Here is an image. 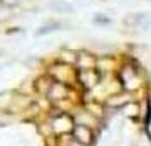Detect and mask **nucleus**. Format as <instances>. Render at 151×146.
<instances>
[{"label": "nucleus", "instance_id": "nucleus-1", "mask_svg": "<svg viewBox=\"0 0 151 146\" xmlns=\"http://www.w3.org/2000/svg\"><path fill=\"white\" fill-rule=\"evenodd\" d=\"M51 127H53V132L56 136H71V132L75 129V121H73V116L68 114V112L60 111L58 114L51 116Z\"/></svg>", "mask_w": 151, "mask_h": 146}, {"label": "nucleus", "instance_id": "nucleus-2", "mask_svg": "<svg viewBox=\"0 0 151 146\" xmlns=\"http://www.w3.org/2000/svg\"><path fill=\"white\" fill-rule=\"evenodd\" d=\"M97 136H99V132L93 131V129H90V127H85V126H78L75 124V129L71 132V138L78 141V143H82L85 146H93L97 141Z\"/></svg>", "mask_w": 151, "mask_h": 146}, {"label": "nucleus", "instance_id": "nucleus-3", "mask_svg": "<svg viewBox=\"0 0 151 146\" xmlns=\"http://www.w3.org/2000/svg\"><path fill=\"white\" fill-rule=\"evenodd\" d=\"M80 111V109H78ZM73 116V121H75V124L78 126H85V127H90V129H93V131H100L102 129V121H99L95 116H92L87 109H82L80 112H75V114H71Z\"/></svg>", "mask_w": 151, "mask_h": 146}, {"label": "nucleus", "instance_id": "nucleus-4", "mask_svg": "<svg viewBox=\"0 0 151 146\" xmlns=\"http://www.w3.org/2000/svg\"><path fill=\"white\" fill-rule=\"evenodd\" d=\"M65 146H85V145L78 143V141H75L71 136H68V139H66V145H65Z\"/></svg>", "mask_w": 151, "mask_h": 146}]
</instances>
